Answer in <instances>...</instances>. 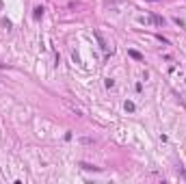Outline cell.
<instances>
[{
    "label": "cell",
    "instance_id": "1",
    "mask_svg": "<svg viewBox=\"0 0 186 184\" xmlns=\"http://www.w3.org/2000/svg\"><path fill=\"white\" fill-rule=\"evenodd\" d=\"M93 37H95V39L100 41V48H102V52H108V50H110V48H108V43H106V39L102 37V33H100V31H95V33H93Z\"/></svg>",
    "mask_w": 186,
    "mask_h": 184
},
{
    "label": "cell",
    "instance_id": "2",
    "mask_svg": "<svg viewBox=\"0 0 186 184\" xmlns=\"http://www.w3.org/2000/svg\"><path fill=\"white\" fill-rule=\"evenodd\" d=\"M128 54H130L132 59H136V61H143V54H141V52H136V50H130Z\"/></svg>",
    "mask_w": 186,
    "mask_h": 184
},
{
    "label": "cell",
    "instance_id": "3",
    "mask_svg": "<svg viewBox=\"0 0 186 184\" xmlns=\"http://www.w3.org/2000/svg\"><path fill=\"white\" fill-rule=\"evenodd\" d=\"M43 15V7H35V20H39Z\"/></svg>",
    "mask_w": 186,
    "mask_h": 184
},
{
    "label": "cell",
    "instance_id": "4",
    "mask_svg": "<svg viewBox=\"0 0 186 184\" xmlns=\"http://www.w3.org/2000/svg\"><path fill=\"white\" fill-rule=\"evenodd\" d=\"M124 108L128 110V113H132V110H134V104H132V102H126V104H124Z\"/></svg>",
    "mask_w": 186,
    "mask_h": 184
},
{
    "label": "cell",
    "instance_id": "5",
    "mask_svg": "<svg viewBox=\"0 0 186 184\" xmlns=\"http://www.w3.org/2000/svg\"><path fill=\"white\" fill-rule=\"evenodd\" d=\"M106 87H108V89L115 87V80H113V78H106Z\"/></svg>",
    "mask_w": 186,
    "mask_h": 184
},
{
    "label": "cell",
    "instance_id": "6",
    "mask_svg": "<svg viewBox=\"0 0 186 184\" xmlns=\"http://www.w3.org/2000/svg\"><path fill=\"white\" fill-rule=\"evenodd\" d=\"M0 7H2V2H0Z\"/></svg>",
    "mask_w": 186,
    "mask_h": 184
}]
</instances>
